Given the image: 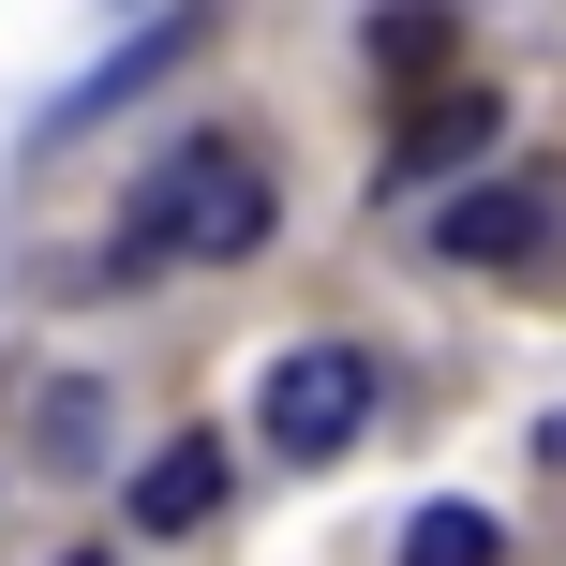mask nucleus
Wrapping results in <instances>:
<instances>
[{"label": "nucleus", "instance_id": "obj_1", "mask_svg": "<svg viewBox=\"0 0 566 566\" xmlns=\"http://www.w3.org/2000/svg\"><path fill=\"white\" fill-rule=\"evenodd\" d=\"M283 224V195H269V165L254 149H224V135H195V149H165L149 165V195L119 209V239H105V269H90V298H135L149 269H239L254 239Z\"/></svg>", "mask_w": 566, "mask_h": 566}, {"label": "nucleus", "instance_id": "obj_2", "mask_svg": "<svg viewBox=\"0 0 566 566\" xmlns=\"http://www.w3.org/2000/svg\"><path fill=\"white\" fill-rule=\"evenodd\" d=\"M432 254L478 269V283H566V165H507L478 195H448Z\"/></svg>", "mask_w": 566, "mask_h": 566}, {"label": "nucleus", "instance_id": "obj_3", "mask_svg": "<svg viewBox=\"0 0 566 566\" xmlns=\"http://www.w3.org/2000/svg\"><path fill=\"white\" fill-rule=\"evenodd\" d=\"M254 402H269V448L283 462H343L373 432V358H358V343H283Z\"/></svg>", "mask_w": 566, "mask_h": 566}, {"label": "nucleus", "instance_id": "obj_4", "mask_svg": "<svg viewBox=\"0 0 566 566\" xmlns=\"http://www.w3.org/2000/svg\"><path fill=\"white\" fill-rule=\"evenodd\" d=\"M492 135H507L492 75H432L418 105H402V149H388V179H462V165H478Z\"/></svg>", "mask_w": 566, "mask_h": 566}, {"label": "nucleus", "instance_id": "obj_5", "mask_svg": "<svg viewBox=\"0 0 566 566\" xmlns=\"http://www.w3.org/2000/svg\"><path fill=\"white\" fill-rule=\"evenodd\" d=\"M209 507H224V448H209V432H165V448L119 478V522H149V537H195Z\"/></svg>", "mask_w": 566, "mask_h": 566}, {"label": "nucleus", "instance_id": "obj_6", "mask_svg": "<svg viewBox=\"0 0 566 566\" xmlns=\"http://www.w3.org/2000/svg\"><path fill=\"white\" fill-rule=\"evenodd\" d=\"M358 60H373L388 90H432V75L462 60V15H448V0H373V15H358Z\"/></svg>", "mask_w": 566, "mask_h": 566}, {"label": "nucleus", "instance_id": "obj_7", "mask_svg": "<svg viewBox=\"0 0 566 566\" xmlns=\"http://www.w3.org/2000/svg\"><path fill=\"white\" fill-rule=\"evenodd\" d=\"M402 566H507V522L462 507V492H432V507L402 522Z\"/></svg>", "mask_w": 566, "mask_h": 566}, {"label": "nucleus", "instance_id": "obj_8", "mask_svg": "<svg viewBox=\"0 0 566 566\" xmlns=\"http://www.w3.org/2000/svg\"><path fill=\"white\" fill-rule=\"evenodd\" d=\"M90 402L105 388H45V462H90Z\"/></svg>", "mask_w": 566, "mask_h": 566}, {"label": "nucleus", "instance_id": "obj_9", "mask_svg": "<svg viewBox=\"0 0 566 566\" xmlns=\"http://www.w3.org/2000/svg\"><path fill=\"white\" fill-rule=\"evenodd\" d=\"M75 566H105V552H75Z\"/></svg>", "mask_w": 566, "mask_h": 566}]
</instances>
